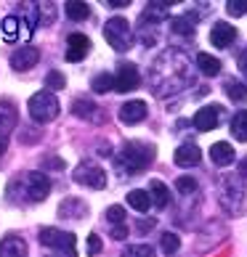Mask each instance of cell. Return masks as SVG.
<instances>
[{
  "mask_svg": "<svg viewBox=\"0 0 247 257\" xmlns=\"http://www.w3.org/2000/svg\"><path fill=\"white\" fill-rule=\"evenodd\" d=\"M37 11H40V24H51L53 22V3H37Z\"/></svg>",
  "mask_w": 247,
  "mask_h": 257,
  "instance_id": "34",
  "label": "cell"
},
{
  "mask_svg": "<svg viewBox=\"0 0 247 257\" xmlns=\"http://www.w3.org/2000/svg\"><path fill=\"white\" fill-rule=\"evenodd\" d=\"M236 40V30L231 24L226 22H218L213 24V32H210V43L215 45V48H229V45Z\"/></svg>",
  "mask_w": 247,
  "mask_h": 257,
  "instance_id": "13",
  "label": "cell"
},
{
  "mask_svg": "<svg viewBox=\"0 0 247 257\" xmlns=\"http://www.w3.org/2000/svg\"><path fill=\"white\" fill-rule=\"evenodd\" d=\"M149 196H151V204L154 207H168V202H170V194H168V188H165V183L162 180H151L149 183Z\"/></svg>",
  "mask_w": 247,
  "mask_h": 257,
  "instance_id": "19",
  "label": "cell"
},
{
  "mask_svg": "<svg viewBox=\"0 0 247 257\" xmlns=\"http://www.w3.org/2000/svg\"><path fill=\"white\" fill-rule=\"evenodd\" d=\"M19 35H22V22H19L16 16L3 19V37H6V43H14Z\"/></svg>",
  "mask_w": 247,
  "mask_h": 257,
  "instance_id": "24",
  "label": "cell"
},
{
  "mask_svg": "<svg viewBox=\"0 0 247 257\" xmlns=\"http://www.w3.org/2000/svg\"><path fill=\"white\" fill-rule=\"evenodd\" d=\"M109 6H115V8H125V6H130V0H109Z\"/></svg>",
  "mask_w": 247,
  "mask_h": 257,
  "instance_id": "43",
  "label": "cell"
},
{
  "mask_svg": "<svg viewBox=\"0 0 247 257\" xmlns=\"http://www.w3.org/2000/svg\"><path fill=\"white\" fill-rule=\"evenodd\" d=\"M138 82H141V77H138V66L136 64H120L117 66V74H115V90H120V93H130V90H136L138 88Z\"/></svg>",
  "mask_w": 247,
  "mask_h": 257,
  "instance_id": "9",
  "label": "cell"
},
{
  "mask_svg": "<svg viewBox=\"0 0 247 257\" xmlns=\"http://www.w3.org/2000/svg\"><path fill=\"white\" fill-rule=\"evenodd\" d=\"M59 98L53 96L51 90H40L30 98V114L35 122H53L59 117Z\"/></svg>",
  "mask_w": 247,
  "mask_h": 257,
  "instance_id": "5",
  "label": "cell"
},
{
  "mask_svg": "<svg viewBox=\"0 0 247 257\" xmlns=\"http://www.w3.org/2000/svg\"><path fill=\"white\" fill-rule=\"evenodd\" d=\"M221 117H223V106L218 103H210V106H202L194 114V127L202 130V133H210L221 125Z\"/></svg>",
  "mask_w": 247,
  "mask_h": 257,
  "instance_id": "8",
  "label": "cell"
},
{
  "mask_svg": "<svg viewBox=\"0 0 247 257\" xmlns=\"http://www.w3.org/2000/svg\"><path fill=\"white\" fill-rule=\"evenodd\" d=\"M170 30H173L176 35H194V24H192V19L189 16H178V19H173L170 22Z\"/></svg>",
  "mask_w": 247,
  "mask_h": 257,
  "instance_id": "28",
  "label": "cell"
},
{
  "mask_svg": "<svg viewBox=\"0 0 247 257\" xmlns=\"http://www.w3.org/2000/svg\"><path fill=\"white\" fill-rule=\"evenodd\" d=\"M24 186H27V196H30L32 202H43V199L51 194V180L45 173H30L24 180Z\"/></svg>",
  "mask_w": 247,
  "mask_h": 257,
  "instance_id": "10",
  "label": "cell"
},
{
  "mask_svg": "<svg viewBox=\"0 0 247 257\" xmlns=\"http://www.w3.org/2000/svg\"><path fill=\"white\" fill-rule=\"evenodd\" d=\"M226 96H229L231 101H236V103H244L247 101V85L236 82V80L226 82Z\"/></svg>",
  "mask_w": 247,
  "mask_h": 257,
  "instance_id": "26",
  "label": "cell"
},
{
  "mask_svg": "<svg viewBox=\"0 0 247 257\" xmlns=\"http://www.w3.org/2000/svg\"><path fill=\"white\" fill-rule=\"evenodd\" d=\"M91 88H93V93H107V90H112V88H115V74H96V77H93V82H91Z\"/></svg>",
  "mask_w": 247,
  "mask_h": 257,
  "instance_id": "27",
  "label": "cell"
},
{
  "mask_svg": "<svg viewBox=\"0 0 247 257\" xmlns=\"http://www.w3.org/2000/svg\"><path fill=\"white\" fill-rule=\"evenodd\" d=\"M45 165L53 167V170H61V167H64V162H61L59 157H48V162H45Z\"/></svg>",
  "mask_w": 247,
  "mask_h": 257,
  "instance_id": "40",
  "label": "cell"
},
{
  "mask_svg": "<svg viewBox=\"0 0 247 257\" xmlns=\"http://www.w3.org/2000/svg\"><path fill=\"white\" fill-rule=\"evenodd\" d=\"M16 122H19V111L14 103H0V157L6 154V149H8V138H11V133L16 127Z\"/></svg>",
  "mask_w": 247,
  "mask_h": 257,
  "instance_id": "7",
  "label": "cell"
},
{
  "mask_svg": "<svg viewBox=\"0 0 247 257\" xmlns=\"http://www.w3.org/2000/svg\"><path fill=\"white\" fill-rule=\"evenodd\" d=\"M136 257H154V249L146 244H141V246H136Z\"/></svg>",
  "mask_w": 247,
  "mask_h": 257,
  "instance_id": "38",
  "label": "cell"
},
{
  "mask_svg": "<svg viewBox=\"0 0 247 257\" xmlns=\"http://www.w3.org/2000/svg\"><path fill=\"white\" fill-rule=\"evenodd\" d=\"M91 51V40L80 32H72L66 37V59L69 61H83Z\"/></svg>",
  "mask_w": 247,
  "mask_h": 257,
  "instance_id": "11",
  "label": "cell"
},
{
  "mask_svg": "<svg viewBox=\"0 0 247 257\" xmlns=\"http://www.w3.org/2000/svg\"><path fill=\"white\" fill-rule=\"evenodd\" d=\"M247 202V191L239 178H221V207L229 215H242Z\"/></svg>",
  "mask_w": 247,
  "mask_h": 257,
  "instance_id": "2",
  "label": "cell"
},
{
  "mask_svg": "<svg viewBox=\"0 0 247 257\" xmlns=\"http://www.w3.org/2000/svg\"><path fill=\"white\" fill-rule=\"evenodd\" d=\"M66 16L72 19V22H83V19L91 16V6L88 3H80V0H69V3L64 6Z\"/></svg>",
  "mask_w": 247,
  "mask_h": 257,
  "instance_id": "21",
  "label": "cell"
},
{
  "mask_svg": "<svg viewBox=\"0 0 247 257\" xmlns=\"http://www.w3.org/2000/svg\"><path fill=\"white\" fill-rule=\"evenodd\" d=\"M85 212H88V207H85V202H80V199H66V202L59 207L61 217H83Z\"/></svg>",
  "mask_w": 247,
  "mask_h": 257,
  "instance_id": "22",
  "label": "cell"
},
{
  "mask_svg": "<svg viewBox=\"0 0 247 257\" xmlns=\"http://www.w3.org/2000/svg\"><path fill=\"white\" fill-rule=\"evenodd\" d=\"M107 223H112V225H122L125 223V207H120V204H112L109 209H107Z\"/></svg>",
  "mask_w": 247,
  "mask_h": 257,
  "instance_id": "30",
  "label": "cell"
},
{
  "mask_svg": "<svg viewBox=\"0 0 247 257\" xmlns=\"http://www.w3.org/2000/svg\"><path fill=\"white\" fill-rule=\"evenodd\" d=\"M0 257H27V241L16 233H8L0 239Z\"/></svg>",
  "mask_w": 247,
  "mask_h": 257,
  "instance_id": "14",
  "label": "cell"
},
{
  "mask_svg": "<svg viewBox=\"0 0 247 257\" xmlns=\"http://www.w3.org/2000/svg\"><path fill=\"white\" fill-rule=\"evenodd\" d=\"M210 159H213L215 167H229L231 162L236 159L234 157V146L226 144V141H218V144L210 146Z\"/></svg>",
  "mask_w": 247,
  "mask_h": 257,
  "instance_id": "16",
  "label": "cell"
},
{
  "mask_svg": "<svg viewBox=\"0 0 247 257\" xmlns=\"http://www.w3.org/2000/svg\"><path fill=\"white\" fill-rule=\"evenodd\" d=\"M159 244H162V252H165V254H176L178 246H181V239H178L176 233H162Z\"/></svg>",
  "mask_w": 247,
  "mask_h": 257,
  "instance_id": "29",
  "label": "cell"
},
{
  "mask_svg": "<svg viewBox=\"0 0 247 257\" xmlns=\"http://www.w3.org/2000/svg\"><path fill=\"white\" fill-rule=\"evenodd\" d=\"M128 204L136 209V212H146V209L151 207V196H149V191H130L128 194Z\"/></svg>",
  "mask_w": 247,
  "mask_h": 257,
  "instance_id": "23",
  "label": "cell"
},
{
  "mask_svg": "<svg viewBox=\"0 0 247 257\" xmlns=\"http://www.w3.org/2000/svg\"><path fill=\"white\" fill-rule=\"evenodd\" d=\"M101 252V239L96 233H91L88 236V254H99Z\"/></svg>",
  "mask_w": 247,
  "mask_h": 257,
  "instance_id": "36",
  "label": "cell"
},
{
  "mask_svg": "<svg viewBox=\"0 0 247 257\" xmlns=\"http://www.w3.org/2000/svg\"><path fill=\"white\" fill-rule=\"evenodd\" d=\"M165 8H168V3H149L146 6V14H144V22H146V19H154V22H157V19H162L168 14Z\"/></svg>",
  "mask_w": 247,
  "mask_h": 257,
  "instance_id": "32",
  "label": "cell"
},
{
  "mask_svg": "<svg viewBox=\"0 0 247 257\" xmlns=\"http://www.w3.org/2000/svg\"><path fill=\"white\" fill-rule=\"evenodd\" d=\"M231 136L236 141H247V111L234 114V119H231Z\"/></svg>",
  "mask_w": 247,
  "mask_h": 257,
  "instance_id": "25",
  "label": "cell"
},
{
  "mask_svg": "<svg viewBox=\"0 0 247 257\" xmlns=\"http://www.w3.org/2000/svg\"><path fill=\"white\" fill-rule=\"evenodd\" d=\"M141 225H138V231L144 233V231H151V225H154V220H138Z\"/></svg>",
  "mask_w": 247,
  "mask_h": 257,
  "instance_id": "41",
  "label": "cell"
},
{
  "mask_svg": "<svg viewBox=\"0 0 247 257\" xmlns=\"http://www.w3.org/2000/svg\"><path fill=\"white\" fill-rule=\"evenodd\" d=\"M151 159H154V146L141 144V141H128L117 154V165L122 173L136 175V173H144L151 165Z\"/></svg>",
  "mask_w": 247,
  "mask_h": 257,
  "instance_id": "1",
  "label": "cell"
},
{
  "mask_svg": "<svg viewBox=\"0 0 247 257\" xmlns=\"http://www.w3.org/2000/svg\"><path fill=\"white\" fill-rule=\"evenodd\" d=\"M199 157H202V154H199V146H194V144L178 146L176 154H173L178 167H194V165H199Z\"/></svg>",
  "mask_w": 247,
  "mask_h": 257,
  "instance_id": "17",
  "label": "cell"
},
{
  "mask_svg": "<svg viewBox=\"0 0 247 257\" xmlns=\"http://www.w3.org/2000/svg\"><path fill=\"white\" fill-rule=\"evenodd\" d=\"M146 117V103L144 101H128L120 106V119L125 122V125H138V122H144Z\"/></svg>",
  "mask_w": 247,
  "mask_h": 257,
  "instance_id": "12",
  "label": "cell"
},
{
  "mask_svg": "<svg viewBox=\"0 0 247 257\" xmlns=\"http://www.w3.org/2000/svg\"><path fill=\"white\" fill-rule=\"evenodd\" d=\"M104 37H107V43H109L115 51L125 53L130 45H133V30H130L128 19H122V16L109 19V22L104 24Z\"/></svg>",
  "mask_w": 247,
  "mask_h": 257,
  "instance_id": "3",
  "label": "cell"
},
{
  "mask_svg": "<svg viewBox=\"0 0 247 257\" xmlns=\"http://www.w3.org/2000/svg\"><path fill=\"white\" fill-rule=\"evenodd\" d=\"M53 257H59V254H53Z\"/></svg>",
  "mask_w": 247,
  "mask_h": 257,
  "instance_id": "44",
  "label": "cell"
},
{
  "mask_svg": "<svg viewBox=\"0 0 247 257\" xmlns=\"http://www.w3.org/2000/svg\"><path fill=\"white\" fill-rule=\"evenodd\" d=\"M74 180H77L80 186L96 188V191L107 188V173H104V167L96 165V162H91V159H85L74 167Z\"/></svg>",
  "mask_w": 247,
  "mask_h": 257,
  "instance_id": "6",
  "label": "cell"
},
{
  "mask_svg": "<svg viewBox=\"0 0 247 257\" xmlns=\"http://www.w3.org/2000/svg\"><path fill=\"white\" fill-rule=\"evenodd\" d=\"M197 66H199L202 74H207V77H213V74L221 72V61L210 53H197Z\"/></svg>",
  "mask_w": 247,
  "mask_h": 257,
  "instance_id": "20",
  "label": "cell"
},
{
  "mask_svg": "<svg viewBox=\"0 0 247 257\" xmlns=\"http://www.w3.org/2000/svg\"><path fill=\"white\" fill-rule=\"evenodd\" d=\"M226 8H229L231 16H244L247 14V0H229Z\"/></svg>",
  "mask_w": 247,
  "mask_h": 257,
  "instance_id": "35",
  "label": "cell"
},
{
  "mask_svg": "<svg viewBox=\"0 0 247 257\" xmlns=\"http://www.w3.org/2000/svg\"><path fill=\"white\" fill-rule=\"evenodd\" d=\"M239 72H242L244 77H247V48L239 53Z\"/></svg>",
  "mask_w": 247,
  "mask_h": 257,
  "instance_id": "39",
  "label": "cell"
},
{
  "mask_svg": "<svg viewBox=\"0 0 247 257\" xmlns=\"http://www.w3.org/2000/svg\"><path fill=\"white\" fill-rule=\"evenodd\" d=\"M45 85H48V90H61L64 85H66V77L61 72H48V77H45Z\"/></svg>",
  "mask_w": 247,
  "mask_h": 257,
  "instance_id": "31",
  "label": "cell"
},
{
  "mask_svg": "<svg viewBox=\"0 0 247 257\" xmlns=\"http://www.w3.org/2000/svg\"><path fill=\"white\" fill-rule=\"evenodd\" d=\"M72 111H74V117H83V119H93V122H99V109H96V103H93L91 98H80V101H74L72 103Z\"/></svg>",
  "mask_w": 247,
  "mask_h": 257,
  "instance_id": "18",
  "label": "cell"
},
{
  "mask_svg": "<svg viewBox=\"0 0 247 257\" xmlns=\"http://www.w3.org/2000/svg\"><path fill=\"white\" fill-rule=\"evenodd\" d=\"M40 244L43 246H48V249H56V252H61L66 257H74L77 254V239H74V233L69 231H59V228H40Z\"/></svg>",
  "mask_w": 247,
  "mask_h": 257,
  "instance_id": "4",
  "label": "cell"
},
{
  "mask_svg": "<svg viewBox=\"0 0 247 257\" xmlns=\"http://www.w3.org/2000/svg\"><path fill=\"white\" fill-rule=\"evenodd\" d=\"M176 188H178L181 194H194V191H197V180L189 178V175H181V178L176 180Z\"/></svg>",
  "mask_w": 247,
  "mask_h": 257,
  "instance_id": "33",
  "label": "cell"
},
{
  "mask_svg": "<svg viewBox=\"0 0 247 257\" xmlns=\"http://www.w3.org/2000/svg\"><path fill=\"white\" fill-rule=\"evenodd\" d=\"M239 175L247 180V157H244V159H239Z\"/></svg>",
  "mask_w": 247,
  "mask_h": 257,
  "instance_id": "42",
  "label": "cell"
},
{
  "mask_svg": "<svg viewBox=\"0 0 247 257\" xmlns=\"http://www.w3.org/2000/svg\"><path fill=\"white\" fill-rule=\"evenodd\" d=\"M112 239H117V241L128 239V223H122V225H115V228H112Z\"/></svg>",
  "mask_w": 247,
  "mask_h": 257,
  "instance_id": "37",
  "label": "cell"
},
{
  "mask_svg": "<svg viewBox=\"0 0 247 257\" xmlns=\"http://www.w3.org/2000/svg\"><path fill=\"white\" fill-rule=\"evenodd\" d=\"M40 61V51L37 48H22V51H16L14 56H11V66L16 72H27V69H32V66Z\"/></svg>",
  "mask_w": 247,
  "mask_h": 257,
  "instance_id": "15",
  "label": "cell"
}]
</instances>
